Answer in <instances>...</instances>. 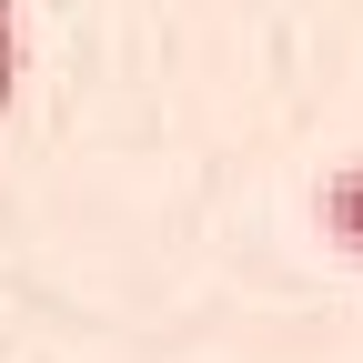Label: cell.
<instances>
[{
  "label": "cell",
  "instance_id": "obj_1",
  "mask_svg": "<svg viewBox=\"0 0 363 363\" xmlns=\"http://www.w3.org/2000/svg\"><path fill=\"white\" fill-rule=\"evenodd\" d=\"M323 242L363 262V162H343V172L323 182Z\"/></svg>",
  "mask_w": 363,
  "mask_h": 363
},
{
  "label": "cell",
  "instance_id": "obj_2",
  "mask_svg": "<svg viewBox=\"0 0 363 363\" xmlns=\"http://www.w3.org/2000/svg\"><path fill=\"white\" fill-rule=\"evenodd\" d=\"M11 91H21V11L0 0V101H11Z\"/></svg>",
  "mask_w": 363,
  "mask_h": 363
}]
</instances>
